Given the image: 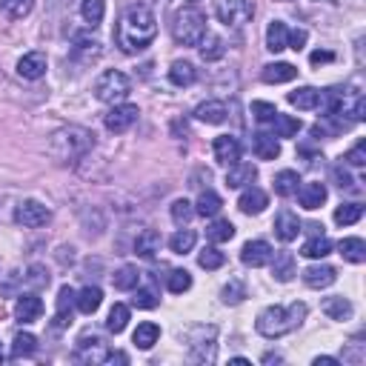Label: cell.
I'll return each instance as SVG.
<instances>
[{
	"label": "cell",
	"instance_id": "obj_1",
	"mask_svg": "<svg viewBox=\"0 0 366 366\" xmlns=\"http://www.w3.org/2000/svg\"><path fill=\"white\" fill-rule=\"evenodd\" d=\"M155 35H158V17H155V12L149 6L138 3V6H129L124 12V17H120L115 40H117V46L124 49L126 55H138V52H143L146 46H152Z\"/></svg>",
	"mask_w": 366,
	"mask_h": 366
},
{
	"label": "cell",
	"instance_id": "obj_2",
	"mask_svg": "<svg viewBox=\"0 0 366 366\" xmlns=\"http://www.w3.org/2000/svg\"><path fill=\"white\" fill-rule=\"evenodd\" d=\"M306 318V303L295 301L289 306H266L258 321H255V329L263 335V338H283L289 335L292 329H298Z\"/></svg>",
	"mask_w": 366,
	"mask_h": 366
},
{
	"label": "cell",
	"instance_id": "obj_3",
	"mask_svg": "<svg viewBox=\"0 0 366 366\" xmlns=\"http://www.w3.org/2000/svg\"><path fill=\"white\" fill-rule=\"evenodd\" d=\"M94 146V135L83 126H63L49 140V155L60 163H78Z\"/></svg>",
	"mask_w": 366,
	"mask_h": 366
},
{
	"label": "cell",
	"instance_id": "obj_4",
	"mask_svg": "<svg viewBox=\"0 0 366 366\" xmlns=\"http://www.w3.org/2000/svg\"><path fill=\"white\" fill-rule=\"evenodd\" d=\"M172 38L181 46H198L206 38V17L198 9H181L172 17Z\"/></svg>",
	"mask_w": 366,
	"mask_h": 366
},
{
	"label": "cell",
	"instance_id": "obj_5",
	"mask_svg": "<svg viewBox=\"0 0 366 366\" xmlns=\"http://www.w3.org/2000/svg\"><path fill=\"white\" fill-rule=\"evenodd\" d=\"M129 92H132L129 78L124 75V72H117V69L103 72V75L94 81V97L101 103H120Z\"/></svg>",
	"mask_w": 366,
	"mask_h": 366
},
{
	"label": "cell",
	"instance_id": "obj_6",
	"mask_svg": "<svg viewBox=\"0 0 366 366\" xmlns=\"http://www.w3.org/2000/svg\"><path fill=\"white\" fill-rule=\"evenodd\" d=\"M255 3L252 0H215V17L224 26H243L247 20H252Z\"/></svg>",
	"mask_w": 366,
	"mask_h": 366
},
{
	"label": "cell",
	"instance_id": "obj_7",
	"mask_svg": "<svg viewBox=\"0 0 366 366\" xmlns=\"http://www.w3.org/2000/svg\"><path fill=\"white\" fill-rule=\"evenodd\" d=\"M78 358H81L83 363H106V358H109V344H106L101 335L83 332L81 340H78Z\"/></svg>",
	"mask_w": 366,
	"mask_h": 366
},
{
	"label": "cell",
	"instance_id": "obj_8",
	"mask_svg": "<svg viewBox=\"0 0 366 366\" xmlns=\"http://www.w3.org/2000/svg\"><path fill=\"white\" fill-rule=\"evenodd\" d=\"M138 115H140V112H138V106H135V103H115V106L106 112L103 124H106V129H109V132L120 135V132H126V129H132V126H135Z\"/></svg>",
	"mask_w": 366,
	"mask_h": 366
},
{
	"label": "cell",
	"instance_id": "obj_9",
	"mask_svg": "<svg viewBox=\"0 0 366 366\" xmlns=\"http://www.w3.org/2000/svg\"><path fill=\"white\" fill-rule=\"evenodd\" d=\"M49 217H52V212H49L40 201H23L15 212V221L20 226H26V229H38V226H46L49 224Z\"/></svg>",
	"mask_w": 366,
	"mask_h": 366
},
{
	"label": "cell",
	"instance_id": "obj_10",
	"mask_svg": "<svg viewBox=\"0 0 366 366\" xmlns=\"http://www.w3.org/2000/svg\"><path fill=\"white\" fill-rule=\"evenodd\" d=\"M78 306V295H75V289L72 286H60L58 292V303H55V326L63 329L72 324V312H75Z\"/></svg>",
	"mask_w": 366,
	"mask_h": 366
},
{
	"label": "cell",
	"instance_id": "obj_11",
	"mask_svg": "<svg viewBox=\"0 0 366 366\" xmlns=\"http://www.w3.org/2000/svg\"><path fill=\"white\" fill-rule=\"evenodd\" d=\"M269 258H272V247L266 240H249L247 247L240 249V260L247 263V266H252V269L266 266V263H269Z\"/></svg>",
	"mask_w": 366,
	"mask_h": 366
},
{
	"label": "cell",
	"instance_id": "obj_12",
	"mask_svg": "<svg viewBox=\"0 0 366 366\" xmlns=\"http://www.w3.org/2000/svg\"><path fill=\"white\" fill-rule=\"evenodd\" d=\"M15 315L20 324H35L40 315H43V301L35 295V292H26V295H20L17 303H15Z\"/></svg>",
	"mask_w": 366,
	"mask_h": 366
},
{
	"label": "cell",
	"instance_id": "obj_13",
	"mask_svg": "<svg viewBox=\"0 0 366 366\" xmlns=\"http://www.w3.org/2000/svg\"><path fill=\"white\" fill-rule=\"evenodd\" d=\"M338 281V269L329 263H318V266H309V269H303V283L309 289H326Z\"/></svg>",
	"mask_w": 366,
	"mask_h": 366
},
{
	"label": "cell",
	"instance_id": "obj_14",
	"mask_svg": "<svg viewBox=\"0 0 366 366\" xmlns=\"http://www.w3.org/2000/svg\"><path fill=\"white\" fill-rule=\"evenodd\" d=\"M212 149H215V160L221 163V166H232V163H238V160H240V143H238L232 135H221V138H215Z\"/></svg>",
	"mask_w": 366,
	"mask_h": 366
},
{
	"label": "cell",
	"instance_id": "obj_15",
	"mask_svg": "<svg viewBox=\"0 0 366 366\" xmlns=\"http://www.w3.org/2000/svg\"><path fill=\"white\" fill-rule=\"evenodd\" d=\"M266 206H269V198H266V192L258 189V186H247L243 194L238 198V209L243 215H260Z\"/></svg>",
	"mask_w": 366,
	"mask_h": 366
},
{
	"label": "cell",
	"instance_id": "obj_16",
	"mask_svg": "<svg viewBox=\"0 0 366 366\" xmlns=\"http://www.w3.org/2000/svg\"><path fill=\"white\" fill-rule=\"evenodd\" d=\"M269 263H272V275H275V281H281V283H289L292 278L298 275L295 255H292V252H286V249H281V252H272Z\"/></svg>",
	"mask_w": 366,
	"mask_h": 366
},
{
	"label": "cell",
	"instance_id": "obj_17",
	"mask_svg": "<svg viewBox=\"0 0 366 366\" xmlns=\"http://www.w3.org/2000/svg\"><path fill=\"white\" fill-rule=\"evenodd\" d=\"M17 75L26 81H40L46 75V55L43 52H29L17 60Z\"/></svg>",
	"mask_w": 366,
	"mask_h": 366
},
{
	"label": "cell",
	"instance_id": "obj_18",
	"mask_svg": "<svg viewBox=\"0 0 366 366\" xmlns=\"http://www.w3.org/2000/svg\"><path fill=\"white\" fill-rule=\"evenodd\" d=\"M298 201H301V206L303 209H309V212H315V209H321L324 203H326V186L324 183H303L298 192Z\"/></svg>",
	"mask_w": 366,
	"mask_h": 366
},
{
	"label": "cell",
	"instance_id": "obj_19",
	"mask_svg": "<svg viewBox=\"0 0 366 366\" xmlns=\"http://www.w3.org/2000/svg\"><path fill=\"white\" fill-rule=\"evenodd\" d=\"M255 178H258V169L252 163L238 160V163L229 166V172H226V186L229 189H243V186H252Z\"/></svg>",
	"mask_w": 366,
	"mask_h": 366
},
{
	"label": "cell",
	"instance_id": "obj_20",
	"mask_svg": "<svg viewBox=\"0 0 366 366\" xmlns=\"http://www.w3.org/2000/svg\"><path fill=\"white\" fill-rule=\"evenodd\" d=\"M275 235H278L283 243L295 240V238L301 235V221H298V215L289 212V209L278 212V217H275Z\"/></svg>",
	"mask_w": 366,
	"mask_h": 366
},
{
	"label": "cell",
	"instance_id": "obj_21",
	"mask_svg": "<svg viewBox=\"0 0 366 366\" xmlns=\"http://www.w3.org/2000/svg\"><path fill=\"white\" fill-rule=\"evenodd\" d=\"M252 149H255V155H258L260 160H275V158L281 155V143H278L275 135L258 132V135L252 138Z\"/></svg>",
	"mask_w": 366,
	"mask_h": 366
},
{
	"label": "cell",
	"instance_id": "obj_22",
	"mask_svg": "<svg viewBox=\"0 0 366 366\" xmlns=\"http://www.w3.org/2000/svg\"><path fill=\"white\" fill-rule=\"evenodd\" d=\"M295 75H298V69L292 63H269L260 72L263 83H289V81H295Z\"/></svg>",
	"mask_w": 366,
	"mask_h": 366
},
{
	"label": "cell",
	"instance_id": "obj_23",
	"mask_svg": "<svg viewBox=\"0 0 366 366\" xmlns=\"http://www.w3.org/2000/svg\"><path fill=\"white\" fill-rule=\"evenodd\" d=\"M160 243H163L160 232H155V229H143V232L138 235V240H135V252H138L140 258H155V255L160 252Z\"/></svg>",
	"mask_w": 366,
	"mask_h": 366
},
{
	"label": "cell",
	"instance_id": "obj_24",
	"mask_svg": "<svg viewBox=\"0 0 366 366\" xmlns=\"http://www.w3.org/2000/svg\"><path fill=\"white\" fill-rule=\"evenodd\" d=\"M289 103L298 109H318L321 106V92L312 86H301L295 92H289Z\"/></svg>",
	"mask_w": 366,
	"mask_h": 366
},
{
	"label": "cell",
	"instance_id": "obj_25",
	"mask_svg": "<svg viewBox=\"0 0 366 366\" xmlns=\"http://www.w3.org/2000/svg\"><path fill=\"white\" fill-rule=\"evenodd\" d=\"M158 338H160V326L152 324V321H146V324H138L132 340H135V347L138 349H152L158 344Z\"/></svg>",
	"mask_w": 366,
	"mask_h": 366
},
{
	"label": "cell",
	"instance_id": "obj_26",
	"mask_svg": "<svg viewBox=\"0 0 366 366\" xmlns=\"http://www.w3.org/2000/svg\"><path fill=\"white\" fill-rule=\"evenodd\" d=\"M286 38H289V29H286V23L283 20H272L269 23V29H266V49L269 52H283L286 49Z\"/></svg>",
	"mask_w": 366,
	"mask_h": 366
},
{
	"label": "cell",
	"instance_id": "obj_27",
	"mask_svg": "<svg viewBox=\"0 0 366 366\" xmlns=\"http://www.w3.org/2000/svg\"><path fill=\"white\" fill-rule=\"evenodd\" d=\"M194 117L203 120V124H224L226 120V106L221 101H206L194 109Z\"/></svg>",
	"mask_w": 366,
	"mask_h": 366
},
{
	"label": "cell",
	"instance_id": "obj_28",
	"mask_svg": "<svg viewBox=\"0 0 366 366\" xmlns=\"http://www.w3.org/2000/svg\"><path fill=\"white\" fill-rule=\"evenodd\" d=\"M169 81L175 86H192L198 81V72H194V66L189 60H175L172 69H169Z\"/></svg>",
	"mask_w": 366,
	"mask_h": 366
},
{
	"label": "cell",
	"instance_id": "obj_29",
	"mask_svg": "<svg viewBox=\"0 0 366 366\" xmlns=\"http://www.w3.org/2000/svg\"><path fill=\"white\" fill-rule=\"evenodd\" d=\"M198 49H201V58H203L206 63L221 60V58L226 55V43H224V38H217V35H206V38L198 43Z\"/></svg>",
	"mask_w": 366,
	"mask_h": 366
},
{
	"label": "cell",
	"instance_id": "obj_30",
	"mask_svg": "<svg viewBox=\"0 0 366 366\" xmlns=\"http://www.w3.org/2000/svg\"><path fill=\"white\" fill-rule=\"evenodd\" d=\"M101 303H103V292L97 286H86V289L78 292V309L83 315H94L97 309H101Z\"/></svg>",
	"mask_w": 366,
	"mask_h": 366
},
{
	"label": "cell",
	"instance_id": "obj_31",
	"mask_svg": "<svg viewBox=\"0 0 366 366\" xmlns=\"http://www.w3.org/2000/svg\"><path fill=\"white\" fill-rule=\"evenodd\" d=\"M329 252H332V240H329L326 235L309 238V240L303 243V249H301V255H303V258H312V260H321V258H326Z\"/></svg>",
	"mask_w": 366,
	"mask_h": 366
},
{
	"label": "cell",
	"instance_id": "obj_32",
	"mask_svg": "<svg viewBox=\"0 0 366 366\" xmlns=\"http://www.w3.org/2000/svg\"><path fill=\"white\" fill-rule=\"evenodd\" d=\"M321 309H324V315H329L332 321H347V318H352V303L347 301V298H326L324 303H321Z\"/></svg>",
	"mask_w": 366,
	"mask_h": 366
},
{
	"label": "cell",
	"instance_id": "obj_33",
	"mask_svg": "<svg viewBox=\"0 0 366 366\" xmlns=\"http://www.w3.org/2000/svg\"><path fill=\"white\" fill-rule=\"evenodd\" d=\"M338 249L340 255H344L349 263H363L366 260V243L360 238H344L338 243Z\"/></svg>",
	"mask_w": 366,
	"mask_h": 366
},
{
	"label": "cell",
	"instance_id": "obj_34",
	"mask_svg": "<svg viewBox=\"0 0 366 366\" xmlns=\"http://www.w3.org/2000/svg\"><path fill=\"white\" fill-rule=\"evenodd\" d=\"M198 209V215H203V217H215L217 212H221V206H224V201H221V194L217 192H212V189H206V192H201V198H198V203H194Z\"/></svg>",
	"mask_w": 366,
	"mask_h": 366
},
{
	"label": "cell",
	"instance_id": "obj_35",
	"mask_svg": "<svg viewBox=\"0 0 366 366\" xmlns=\"http://www.w3.org/2000/svg\"><path fill=\"white\" fill-rule=\"evenodd\" d=\"M298 183H301V178H298V172H292V169H283V172L275 175V192L281 198H292V194L298 192Z\"/></svg>",
	"mask_w": 366,
	"mask_h": 366
},
{
	"label": "cell",
	"instance_id": "obj_36",
	"mask_svg": "<svg viewBox=\"0 0 366 366\" xmlns=\"http://www.w3.org/2000/svg\"><path fill=\"white\" fill-rule=\"evenodd\" d=\"M81 15L89 26H101L103 15H106V0H83L81 3Z\"/></svg>",
	"mask_w": 366,
	"mask_h": 366
},
{
	"label": "cell",
	"instance_id": "obj_37",
	"mask_svg": "<svg viewBox=\"0 0 366 366\" xmlns=\"http://www.w3.org/2000/svg\"><path fill=\"white\" fill-rule=\"evenodd\" d=\"M363 217V206L360 203H340L335 209V224L338 226H352Z\"/></svg>",
	"mask_w": 366,
	"mask_h": 366
},
{
	"label": "cell",
	"instance_id": "obj_38",
	"mask_svg": "<svg viewBox=\"0 0 366 366\" xmlns=\"http://www.w3.org/2000/svg\"><path fill=\"white\" fill-rule=\"evenodd\" d=\"M112 283H115V289H120V292L138 289V283H140V272L135 269V266H124L120 272L112 275Z\"/></svg>",
	"mask_w": 366,
	"mask_h": 366
},
{
	"label": "cell",
	"instance_id": "obj_39",
	"mask_svg": "<svg viewBox=\"0 0 366 366\" xmlns=\"http://www.w3.org/2000/svg\"><path fill=\"white\" fill-rule=\"evenodd\" d=\"M275 124V138H295L301 132V120L298 117H292V115H281L272 120Z\"/></svg>",
	"mask_w": 366,
	"mask_h": 366
},
{
	"label": "cell",
	"instance_id": "obj_40",
	"mask_svg": "<svg viewBox=\"0 0 366 366\" xmlns=\"http://www.w3.org/2000/svg\"><path fill=\"white\" fill-rule=\"evenodd\" d=\"M206 238L212 240V243H226V240H232L235 238V226H232V221H212L209 224V229H206Z\"/></svg>",
	"mask_w": 366,
	"mask_h": 366
},
{
	"label": "cell",
	"instance_id": "obj_41",
	"mask_svg": "<svg viewBox=\"0 0 366 366\" xmlns=\"http://www.w3.org/2000/svg\"><path fill=\"white\" fill-rule=\"evenodd\" d=\"M38 352V338L29 332H17L15 344H12V358H23V355H35Z\"/></svg>",
	"mask_w": 366,
	"mask_h": 366
},
{
	"label": "cell",
	"instance_id": "obj_42",
	"mask_svg": "<svg viewBox=\"0 0 366 366\" xmlns=\"http://www.w3.org/2000/svg\"><path fill=\"white\" fill-rule=\"evenodd\" d=\"M126 324H129V306L115 303V306H112V312H109L106 329H109V332H115V335H120V332L126 329Z\"/></svg>",
	"mask_w": 366,
	"mask_h": 366
},
{
	"label": "cell",
	"instance_id": "obj_43",
	"mask_svg": "<svg viewBox=\"0 0 366 366\" xmlns=\"http://www.w3.org/2000/svg\"><path fill=\"white\" fill-rule=\"evenodd\" d=\"M194 232L192 229H178L175 235H172V240H169V247H172V252L175 255H186V252H192L194 249Z\"/></svg>",
	"mask_w": 366,
	"mask_h": 366
},
{
	"label": "cell",
	"instance_id": "obj_44",
	"mask_svg": "<svg viewBox=\"0 0 366 366\" xmlns=\"http://www.w3.org/2000/svg\"><path fill=\"white\" fill-rule=\"evenodd\" d=\"M0 6H3V12L15 20L26 17L32 9H35V0H0Z\"/></svg>",
	"mask_w": 366,
	"mask_h": 366
},
{
	"label": "cell",
	"instance_id": "obj_45",
	"mask_svg": "<svg viewBox=\"0 0 366 366\" xmlns=\"http://www.w3.org/2000/svg\"><path fill=\"white\" fill-rule=\"evenodd\" d=\"M198 263H201V269H221V266L226 263V255L221 249H215V247H206L198 255Z\"/></svg>",
	"mask_w": 366,
	"mask_h": 366
},
{
	"label": "cell",
	"instance_id": "obj_46",
	"mask_svg": "<svg viewBox=\"0 0 366 366\" xmlns=\"http://www.w3.org/2000/svg\"><path fill=\"white\" fill-rule=\"evenodd\" d=\"M221 298H224V303H229V306H235V303H240L243 298H247V283L243 281H229L226 286H224V292H221Z\"/></svg>",
	"mask_w": 366,
	"mask_h": 366
},
{
	"label": "cell",
	"instance_id": "obj_47",
	"mask_svg": "<svg viewBox=\"0 0 366 366\" xmlns=\"http://www.w3.org/2000/svg\"><path fill=\"white\" fill-rule=\"evenodd\" d=\"M169 292H175V295H181V292H186L192 286V275L186 269H175V272H169V281H166Z\"/></svg>",
	"mask_w": 366,
	"mask_h": 366
},
{
	"label": "cell",
	"instance_id": "obj_48",
	"mask_svg": "<svg viewBox=\"0 0 366 366\" xmlns=\"http://www.w3.org/2000/svg\"><path fill=\"white\" fill-rule=\"evenodd\" d=\"M132 303H135L138 309H155V306L160 303V298H158V292L149 286V289H138L135 298H132Z\"/></svg>",
	"mask_w": 366,
	"mask_h": 366
},
{
	"label": "cell",
	"instance_id": "obj_49",
	"mask_svg": "<svg viewBox=\"0 0 366 366\" xmlns=\"http://www.w3.org/2000/svg\"><path fill=\"white\" fill-rule=\"evenodd\" d=\"M252 115H255L258 124H272V120L278 117V109L272 103H266V101H255L252 103Z\"/></svg>",
	"mask_w": 366,
	"mask_h": 366
},
{
	"label": "cell",
	"instance_id": "obj_50",
	"mask_svg": "<svg viewBox=\"0 0 366 366\" xmlns=\"http://www.w3.org/2000/svg\"><path fill=\"white\" fill-rule=\"evenodd\" d=\"M192 215H194V209H192V203H189L186 198H181V201L172 203V221H175L178 226L189 224V221H192Z\"/></svg>",
	"mask_w": 366,
	"mask_h": 366
},
{
	"label": "cell",
	"instance_id": "obj_51",
	"mask_svg": "<svg viewBox=\"0 0 366 366\" xmlns=\"http://www.w3.org/2000/svg\"><path fill=\"white\" fill-rule=\"evenodd\" d=\"M344 160H347L349 166H363V163H366V140H358L352 149L344 155Z\"/></svg>",
	"mask_w": 366,
	"mask_h": 366
},
{
	"label": "cell",
	"instance_id": "obj_52",
	"mask_svg": "<svg viewBox=\"0 0 366 366\" xmlns=\"http://www.w3.org/2000/svg\"><path fill=\"white\" fill-rule=\"evenodd\" d=\"M26 281H29L35 289H43V286H49V272L43 269V266H32L29 275H26Z\"/></svg>",
	"mask_w": 366,
	"mask_h": 366
},
{
	"label": "cell",
	"instance_id": "obj_53",
	"mask_svg": "<svg viewBox=\"0 0 366 366\" xmlns=\"http://www.w3.org/2000/svg\"><path fill=\"white\" fill-rule=\"evenodd\" d=\"M306 29H292L289 32V38H286V49H295V52H301L303 49V43H306Z\"/></svg>",
	"mask_w": 366,
	"mask_h": 366
},
{
	"label": "cell",
	"instance_id": "obj_54",
	"mask_svg": "<svg viewBox=\"0 0 366 366\" xmlns=\"http://www.w3.org/2000/svg\"><path fill=\"white\" fill-rule=\"evenodd\" d=\"M332 178H335V183H338L340 189H352V183H355L344 166H335V169H332Z\"/></svg>",
	"mask_w": 366,
	"mask_h": 366
},
{
	"label": "cell",
	"instance_id": "obj_55",
	"mask_svg": "<svg viewBox=\"0 0 366 366\" xmlns=\"http://www.w3.org/2000/svg\"><path fill=\"white\" fill-rule=\"evenodd\" d=\"M312 66H321V63H332L335 60V52H326V49H324V52H321V49H318V52H312Z\"/></svg>",
	"mask_w": 366,
	"mask_h": 366
},
{
	"label": "cell",
	"instance_id": "obj_56",
	"mask_svg": "<svg viewBox=\"0 0 366 366\" xmlns=\"http://www.w3.org/2000/svg\"><path fill=\"white\" fill-rule=\"evenodd\" d=\"M312 363H315V366H338L340 360H338V358H329V355H321V358H315Z\"/></svg>",
	"mask_w": 366,
	"mask_h": 366
},
{
	"label": "cell",
	"instance_id": "obj_57",
	"mask_svg": "<svg viewBox=\"0 0 366 366\" xmlns=\"http://www.w3.org/2000/svg\"><path fill=\"white\" fill-rule=\"evenodd\" d=\"M229 363H235V366H249V360H247V358H232Z\"/></svg>",
	"mask_w": 366,
	"mask_h": 366
},
{
	"label": "cell",
	"instance_id": "obj_58",
	"mask_svg": "<svg viewBox=\"0 0 366 366\" xmlns=\"http://www.w3.org/2000/svg\"><path fill=\"white\" fill-rule=\"evenodd\" d=\"M189 3H198V0H189Z\"/></svg>",
	"mask_w": 366,
	"mask_h": 366
},
{
	"label": "cell",
	"instance_id": "obj_59",
	"mask_svg": "<svg viewBox=\"0 0 366 366\" xmlns=\"http://www.w3.org/2000/svg\"><path fill=\"white\" fill-rule=\"evenodd\" d=\"M0 360H3V352H0Z\"/></svg>",
	"mask_w": 366,
	"mask_h": 366
}]
</instances>
